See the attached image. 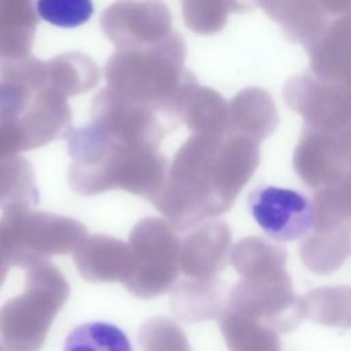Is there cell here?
Returning a JSON list of instances; mask_svg holds the SVG:
<instances>
[{
  "label": "cell",
  "instance_id": "1",
  "mask_svg": "<svg viewBox=\"0 0 351 351\" xmlns=\"http://www.w3.org/2000/svg\"><path fill=\"white\" fill-rule=\"evenodd\" d=\"M67 141L69 184L77 193L123 189L154 202L162 191L169 167L158 149L118 140L92 122L71 128Z\"/></svg>",
  "mask_w": 351,
  "mask_h": 351
},
{
  "label": "cell",
  "instance_id": "2",
  "mask_svg": "<svg viewBox=\"0 0 351 351\" xmlns=\"http://www.w3.org/2000/svg\"><path fill=\"white\" fill-rule=\"evenodd\" d=\"M182 60L184 44L176 32L154 45L117 49L104 67L107 88L176 118L180 99L188 88Z\"/></svg>",
  "mask_w": 351,
  "mask_h": 351
},
{
  "label": "cell",
  "instance_id": "3",
  "mask_svg": "<svg viewBox=\"0 0 351 351\" xmlns=\"http://www.w3.org/2000/svg\"><path fill=\"white\" fill-rule=\"evenodd\" d=\"M67 97L21 81L0 80V156L45 145L71 130Z\"/></svg>",
  "mask_w": 351,
  "mask_h": 351
},
{
  "label": "cell",
  "instance_id": "4",
  "mask_svg": "<svg viewBox=\"0 0 351 351\" xmlns=\"http://www.w3.org/2000/svg\"><path fill=\"white\" fill-rule=\"evenodd\" d=\"M69 284L49 262L27 269L25 291L0 308V335L7 351H37L52 319L69 298Z\"/></svg>",
  "mask_w": 351,
  "mask_h": 351
},
{
  "label": "cell",
  "instance_id": "5",
  "mask_svg": "<svg viewBox=\"0 0 351 351\" xmlns=\"http://www.w3.org/2000/svg\"><path fill=\"white\" fill-rule=\"evenodd\" d=\"M133 273L125 287L140 298L170 289L180 269V241L173 225L159 218L140 221L129 236Z\"/></svg>",
  "mask_w": 351,
  "mask_h": 351
},
{
  "label": "cell",
  "instance_id": "6",
  "mask_svg": "<svg viewBox=\"0 0 351 351\" xmlns=\"http://www.w3.org/2000/svg\"><path fill=\"white\" fill-rule=\"evenodd\" d=\"M248 210L270 239L285 243L308 234L315 208L304 193L276 185H259L248 195Z\"/></svg>",
  "mask_w": 351,
  "mask_h": 351
},
{
  "label": "cell",
  "instance_id": "7",
  "mask_svg": "<svg viewBox=\"0 0 351 351\" xmlns=\"http://www.w3.org/2000/svg\"><path fill=\"white\" fill-rule=\"evenodd\" d=\"M92 123L104 133L136 145L159 148L166 125L159 112L104 88L92 101Z\"/></svg>",
  "mask_w": 351,
  "mask_h": 351
},
{
  "label": "cell",
  "instance_id": "8",
  "mask_svg": "<svg viewBox=\"0 0 351 351\" xmlns=\"http://www.w3.org/2000/svg\"><path fill=\"white\" fill-rule=\"evenodd\" d=\"M100 22L117 49L154 45L174 33L163 3H115L103 12Z\"/></svg>",
  "mask_w": 351,
  "mask_h": 351
},
{
  "label": "cell",
  "instance_id": "9",
  "mask_svg": "<svg viewBox=\"0 0 351 351\" xmlns=\"http://www.w3.org/2000/svg\"><path fill=\"white\" fill-rule=\"evenodd\" d=\"M74 262L88 281L126 282L133 273V258L129 245L111 236L86 237L74 251Z\"/></svg>",
  "mask_w": 351,
  "mask_h": 351
},
{
  "label": "cell",
  "instance_id": "10",
  "mask_svg": "<svg viewBox=\"0 0 351 351\" xmlns=\"http://www.w3.org/2000/svg\"><path fill=\"white\" fill-rule=\"evenodd\" d=\"M37 26L34 4L30 1H0V62L32 56Z\"/></svg>",
  "mask_w": 351,
  "mask_h": 351
},
{
  "label": "cell",
  "instance_id": "11",
  "mask_svg": "<svg viewBox=\"0 0 351 351\" xmlns=\"http://www.w3.org/2000/svg\"><path fill=\"white\" fill-rule=\"evenodd\" d=\"M99 77L97 64L85 53H62L45 62V86L66 97L90 90Z\"/></svg>",
  "mask_w": 351,
  "mask_h": 351
},
{
  "label": "cell",
  "instance_id": "12",
  "mask_svg": "<svg viewBox=\"0 0 351 351\" xmlns=\"http://www.w3.org/2000/svg\"><path fill=\"white\" fill-rule=\"evenodd\" d=\"M37 203L38 189L30 163L18 155L0 156V208H32Z\"/></svg>",
  "mask_w": 351,
  "mask_h": 351
},
{
  "label": "cell",
  "instance_id": "13",
  "mask_svg": "<svg viewBox=\"0 0 351 351\" xmlns=\"http://www.w3.org/2000/svg\"><path fill=\"white\" fill-rule=\"evenodd\" d=\"M63 351H132V344L117 325L95 321L75 326L67 335Z\"/></svg>",
  "mask_w": 351,
  "mask_h": 351
},
{
  "label": "cell",
  "instance_id": "14",
  "mask_svg": "<svg viewBox=\"0 0 351 351\" xmlns=\"http://www.w3.org/2000/svg\"><path fill=\"white\" fill-rule=\"evenodd\" d=\"M225 341L230 351H280L277 333L252 319L228 315L221 322Z\"/></svg>",
  "mask_w": 351,
  "mask_h": 351
},
{
  "label": "cell",
  "instance_id": "15",
  "mask_svg": "<svg viewBox=\"0 0 351 351\" xmlns=\"http://www.w3.org/2000/svg\"><path fill=\"white\" fill-rule=\"evenodd\" d=\"M12 266L27 270L36 266V262L18 234L12 219L3 213L0 218V287Z\"/></svg>",
  "mask_w": 351,
  "mask_h": 351
},
{
  "label": "cell",
  "instance_id": "16",
  "mask_svg": "<svg viewBox=\"0 0 351 351\" xmlns=\"http://www.w3.org/2000/svg\"><path fill=\"white\" fill-rule=\"evenodd\" d=\"M34 5L44 21L60 27L84 25L93 14V4L86 0H44Z\"/></svg>",
  "mask_w": 351,
  "mask_h": 351
}]
</instances>
